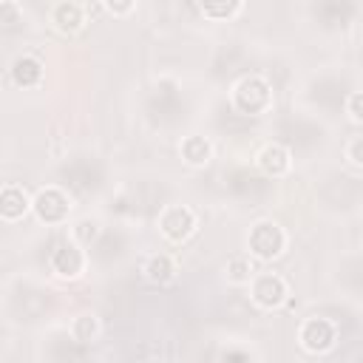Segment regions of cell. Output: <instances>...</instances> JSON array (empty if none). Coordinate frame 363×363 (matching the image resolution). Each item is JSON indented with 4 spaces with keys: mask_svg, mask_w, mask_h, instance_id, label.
Listing matches in <instances>:
<instances>
[{
    "mask_svg": "<svg viewBox=\"0 0 363 363\" xmlns=\"http://www.w3.org/2000/svg\"><path fill=\"white\" fill-rule=\"evenodd\" d=\"M230 102L238 113L244 116H264L272 111L275 105V96H272V85L267 77L261 74H244L233 91H230Z\"/></svg>",
    "mask_w": 363,
    "mask_h": 363,
    "instance_id": "6da1fadb",
    "label": "cell"
},
{
    "mask_svg": "<svg viewBox=\"0 0 363 363\" xmlns=\"http://www.w3.org/2000/svg\"><path fill=\"white\" fill-rule=\"evenodd\" d=\"M286 244H289V235L286 230L272 221V218H261L250 227V235H247V255L252 261H275L286 252Z\"/></svg>",
    "mask_w": 363,
    "mask_h": 363,
    "instance_id": "7a4b0ae2",
    "label": "cell"
},
{
    "mask_svg": "<svg viewBox=\"0 0 363 363\" xmlns=\"http://www.w3.org/2000/svg\"><path fill=\"white\" fill-rule=\"evenodd\" d=\"M247 286H250L252 303L258 309H264V312H275V309H281L289 301V284H286V278L278 275V272H272V269L255 272Z\"/></svg>",
    "mask_w": 363,
    "mask_h": 363,
    "instance_id": "3957f363",
    "label": "cell"
},
{
    "mask_svg": "<svg viewBox=\"0 0 363 363\" xmlns=\"http://www.w3.org/2000/svg\"><path fill=\"white\" fill-rule=\"evenodd\" d=\"M74 210V201L71 196L57 187V184H48V187H40L31 199V213L43 221V224H65L68 216Z\"/></svg>",
    "mask_w": 363,
    "mask_h": 363,
    "instance_id": "277c9868",
    "label": "cell"
},
{
    "mask_svg": "<svg viewBox=\"0 0 363 363\" xmlns=\"http://www.w3.org/2000/svg\"><path fill=\"white\" fill-rule=\"evenodd\" d=\"M156 227L170 244H184L199 230V216L187 204H167V207H162Z\"/></svg>",
    "mask_w": 363,
    "mask_h": 363,
    "instance_id": "5b68a950",
    "label": "cell"
},
{
    "mask_svg": "<svg viewBox=\"0 0 363 363\" xmlns=\"http://www.w3.org/2000/svg\"><path fill=\"white\" fill-rule=\"evenodd\" d=\"M298 340L303 346V352L309 354H326L335 349L337 343V326L329 320V318H320V315H312L301 323L298 329Z\"/></svg>",
    "mask_w": 363,
    "mask_h": 363,
    "instance_id": "8992f818",
    "label": "cell"
},
{
    "mask_svg": "<svg viewBox=\"0 0 363 363\" xmlns=\"http://www.w3.org/2000/svg\"><path fill=\"white\" fill-rule=\"evenodd\" d=\"M48 264H51V272L54 275H60L65 281H77L88 269V252H85V247H79V244H74L68 238V241H62V244L54 247Z\"/></svg>",
    "mask_w": 363,
    "mask_h": 363,
    "instance_id": "52a82bcc",
    "label": "cell"
},
{
    "mask_svg": "<svg viewBox=\"0 0 363 363\" xmlns=\"http://www.w3.org/2000/svg\"><path fill=\"white\" fill-rule=\"evenodd\" d=\"M255 164H258V170H261L264 176H269V179H284V176H289V170H292V150H289L286 145H281V142H267V145L255 153Z\"/></svg>",
    "mask_w": 363,
    "mask_h": 363,
    "instance_id": "ba28073f",
    "label": "cell"
},
{
    "mask_svg": "<svg viewBox=\"0 0 363 363\" xmlns=\"http://www.w3.org/2000/svg\"><path fill=\"white\" fill-rule=\"evenodd\" d=\"M48 20L65 37L79 34L85 28V23H88V6H82V3H57V6H51Z\"/></svg>",
    "mask_w": 363,
    "mask_h": 363,
    "instance_id": "9c48e42d",
    "label": "cell"
},
{
    "mask_svg": "<svg viewBox=\"0 0 363 363\" xmlns=\"http://www.w3.org/2000/svg\"><path fill=\"white\" fill-rule=\"evenodd\" d=\"M31 213V196L20 184H6L0 187V218L14 224Z\"/></svg>",
    "mask_w": 363,
    "mask_h": 363,
    "instance_id": "30bf717a",
    "label": "cell"
},
{
    "mask_svg": "<svg viewBox=\"0 0 363 363\" xmlns=\"http://www.w3.org/2000/svg\"><path fill=\"white\" fill-rule=\"evenodd\" d=\"M179 156L190 167H204L213 159V142L207 136H201V133H190V136H184L179 142Z\"/></svg>",
    "mask_w": 363,
    "mask_h": 363,
    "instance_id": "8fae6325",
    "label": "cell"
},
{
    "mask_svg": "<svg viewBox=\"0 0 363 363\" xmlns=\"http://www.w3.org/2000/svg\"><path fill=\"white\" fill-rule=\"evenodd\" d=\"M11 79L17 88H34L43 82V62L31 54H23L11 62Z\"/></svg>",
    "mask_w": 363,
    "mask_h": 363,
    "instance_id": "7c38bea8",
    "label": "cell"
},
{
    "mask_svg": "<svg viewBox=\"0 0 363 363\" xmlns=\"http://www.w3.org/2000/svg\"><path fill=\"white\" fill-rule=\"evenodd\" d=\"M142 272H145V278H147L150 284L164 286V284H170V281L176 278V272H179V269H176L173 255H167V252H153V255L145 261Z\"/></svg>",
    "mask_w": 363,
    "mask_h": 363,
    "instance_id": "4fadbf2b",
    "label": "cell"
},
{
    "mask_svg": "<svg viewBox=\"0 0 363 363\" xmlns=\"http://www.w3.org/2000/svg\"><path fill=\"white\" fill-rule=\"evenodd\" d=\"M224 275L230 284L235 286H247L255 275V261L247 255V252H238V255H230L227 258V267H224Z\"/></svg>",
    "mask_w": 363,
    "mask_h": 363,
    "instance_id": "5bb4252c",
    "label": "cell"
},
{
    "mask_svg": "<svg viewBox=\"0 0 363 363\" xmlns=\"http://www.w3.org/2000/svg\"><path fill=\"white\" fill-rule=\"evenodd\" d=\"M71 335L79 343H96V337L102 335V323H99V318L94 312H82V315H77L71 320Z\"/></svg>",
    "mask_w": 363,
    "mask_h": 363,
    "instance_id": "9a60e30c",
    "label": "cell"
},
{
    "mask_svg": "<svg viewBox=\"0 0 363 363\" xmlns=\"http://www.w3.org/2000/svg\"><path fill=\"white\" fill-rule=\"evenodd\" d=\"M199 11L207 20L224 23V20H233L235 14H241L244 11V3H204V6H199Z\"/></svg>",
    "mask_w": 363,
    "mask_h": 363,
    "instance_id": "2e32d148",
    "label": "cell"
},
{
    "mask_svg": "<svg viewBox=\"0 0 363 363\" xmlns=\"http://www.w3.org/2000/svg\"><path fill=\"white\" fill-rule=\"evenodd\" d=\"M99 238V221L96 218H77L74 227H71V241L79 244V247H88L91 241Z\"/></svg>",
    "mask_w": 363,
    "mask_h": 363,
    "instance_id": "e0dca14e",
    "label": "cell"
},
{
    "mask_svg": "<svg viewBox=\"0 0 363 363\" xmlns=\"http://www.w3.org/2000/svg\"><path fill=\"white\" fill-rule=\"evenodd\" d=\"M343 156H346V162H349L354 170H360V167H363V136H352V139L346 142V147H343Z\"/></svg>",
    "mask_w": 363,
    "mask_h": 363,
    "instance_id": "ac0fdd59",
    "label": "cell"
},
{
    "mask_svg": "<svg viewBox=\"0 0 363 363\" xmlns=\"http://www.w3.org/2000/svg\"><path fill=\"white\" fill-rule=\"evenodd\" d=\"M346 116L352 125H360L363 122V94L360 91H352L346 96Z\"/></svg>",
    "mask_w": 363,
    "mask_h": 363,
    "instance_id": "d6986e66",
    "label": "cell"
},
{
    "mask_svg": "<svg viewBox=\"0 0 363 363\" xmlns=\"http://www.w3.org/2000/svg\"><path fill=\"white\" fill-rule=\"evenodd\" d=\"M108 14H113V17H125V14H130L133 9H136V3H105L102 6Z\"/></svg>",
    "mask_w": 363,
    "mask_h": 363,
    "instance_id": "ffe728a7",
    "label": "cell"
},
{
    "mask_svg": "<svg viewBox=\"0 0 363 363\" xmlns=\"http://www.w3.org/2000/svg\"><path fill=\"white\" fill-rule=\"evenodd\" d=\"M150 363H167V360H150Z\"/></svg>",
    "mask_w": 363,
    "mask_h": 363,
    "instance_id": "44dd1931",
    "label": "cell"
}]
</instances>
